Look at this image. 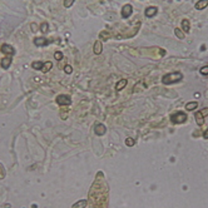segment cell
Here are the masks:
<instances>
[{
  "label": "cell",
  "mask_w": 208,
  "mask_h": 208,
  "mask_svg": "<svg viewBox=\"0 0 208 208\" xmlns=\"http://www.w3.org/2000/svg\"><path fill=\"white\" fill-rule=\"evenodd\" d=\"M30 28H31V30L34 31V33H35L36 30H38V25H36V24H34V23H31V24H30Z\"/></svg>",
  "instance_id": "28"
},
{
  "label": "cell",
  "mask_w": 208,
  "mask_h": 208,
  "mask_svg": "<svg viewBox=\"0 0 208 208\" xmlns=\"http://www.w3.org/2000/svg\"><path fill=\"white\" fill-rule=\"evenodd\" d=\"M99 38L101 39H104V40H108L110 38V33L109 31H107V30H104V31H102L101 34H99Z\"/></svg>",
  "instance_id": "19"
},
{
  "label": "cell",
  "mask_w": 208,
  "mask_h": 208,
  "mask_svg": "<svg viewBox=\"0 0 208 208\" xmlns=\"http://www.w3.org/2000/svg\"><path fill=\"white\" fill-rule=\"evenodd\" d=\"M198 107V103L197 102H189V103H187V105H186V109L187 110H193V109H195V108Z\"/></svg>",
  "instance_id": "16"
},
{
  "label": "cell",
  "mask_w": 208,
  "mask_h": 208,
  "mask_svg": "<svg viewBox=\"0 0 208 208\" xmlns=\"http://www.w3.org/2000/svg\"><path fill=\"white\" fill-rule=\"evenodd\" d=\"M52 68H53V63H52V61H45L44 65H43V68H41V72H43V73H48Z\"/></svg>",
  "instance_id": "15"
},
{
  "label": "cell",
  "mask_w": 208,
  "mask_h": 208,
  "mask_svg": "<svg viewBox=\"0 0 208 208\" xmlns=\"http://www.w3.org/2000/svg\"><path fill=\"white\" fill-rule=\"evenodd\" d=\"M74 4V0H65L64 1V6L65 8H70Z\"/></svg>",
  "instance_id": "26"
},
{
  "label": "cell",
  "mask_w": 208,
  "mask_h": 208,
  "mask_svg": "<svg viewBox=\"0 0 208 208\" xmlns=\"http://www.w3.org/2000/svg\"><path fill=\"white\" fill-rule=\"evenodd\" d=\"M64 72L66 74H72L73 73V68L70 65H65V68H64Z\"/></svg>",
  "instance_id": "27"
},
{
  "label": "cell",
  "mask_w": 208,
  "mask_h": 208,
  "mask_svg": "<svg viewBox=\"0 0 208 208\" xmlns=\"http://www.w3.org/2000/svg\"><path fill=\"white\" fill-rule=\"evenodd\" d=\"M126 85H127V79H120V80L117 83V85H115V90L120 91Z\"/></svg>",
  "instance_id": "12"
},
{
  "label": "cell",
  "mask_w": 208,
  "mask_h": 208,
  "mask_svg": "<svg viewBox=\"0 0 208 208\" xmlns=\"http://www.w3.org/2000/svg\"><path fill=\"white\" fill-rule=\"evenodd\" d=\"M170 119H172V122L174 124H181V123H184L187 120V115L183 113V112H178V113L173 114L172 117H170Z\"/></svg>",
  "instance_id": "2"
},
{
  "label": "cell",
  "mask_w": 208,
  "mask_h": 208,
  "mask_svg": "<svg viewBox=\"0 0 208 208\" xmlns=\"http://www.w3.org/2000/svg\"><path fill=\"white\" fill-rule=\"evenodd\" d=\"M85 207H87V201L85 199H80V201L75 202L72 206V208H85Z\"/></svg>",
  "instance_id": "13"
},
{
  "label": "cell",
  "mask_w": 208,
  "mask_h": 208,
  "mask_svg": "<svg viewBox=\"0 0 208 208\" xmlns=\"http://www.w3.org/2000/svg\"><path fill=\"white\" fill-rule=\"evenodd\" d=\"M10 64H11V57H5L4 59H1V61H0V65H1L3 69H9Z\"/></svg>",
  "instance_id": "8"
},
{
  "label": "cell",
  "mask_w": 208,
  "mask_h": 208,
  "mask_svg": "<svg viewBox=\"0 0 208 208\" xmlns=\"http://www.w3.org/2000/svg\"><path fill=\"white\" fill-rule=\"evenodd\" d=\"M49 27H48V23H41L40 24V30H41V33H44V34H45V33H48V30H49V29H48Z\"/></svg>",
  "instance_id": "21"
},
{
  "label": "cell",
  "mask_w": 208,
  "mask_h": 208,
  "mask_svg": "<svg viewBox=\"0 0 208 208\" xmlns=\"http://www.w3.org/2000/svg\"><path fill=\"white\" fill-rule=\"evenodd\" d=\"M4 177H5V168L3 163H0V179H4Z\"/></svg>",
  "instance_id": "22"
},
{
  "label": "cell",
  "mask_w": 208,
  "mask_h": 208,
  "mask_svg": "<svg viewBox=\"0 0 208 208\" xmlns=\"http://www.w3.org/2000/svg\"><path fill=\"white\" fill-rule=\"evenodd\" d=\"M50 43V40L45 39V38H35L34 39V44L36 47H45V45H48Z\"/></svg>",
  "instance_id": "7"
},
{
  "label": "cell",
  "mask_w": 208,
  "mask_h": 208,
  "mask_svg": "<svg viewBox=\"0 0 208 208\" xmlns=\"http://www.w3.org/2000/svg\"><path fill=\"white\" fill-rule=\"evenodd\" d=\"M203 137H205V139H208V129L205 132V134H203Z\"/></svg>",
  "instance_id": "30"
},
{
  "label": "cell",
  "mask_w": 208,
  "mask_h": 208,
  "mask_svg": "<svg viewBox=\"0 0 208 208\" xmlns=\"http://www.w3.org/2000/svg\"><path fill=\"white\" fill-rule=\"evenodd\" d=\"M194 118H195V122H197L198 126H203V123H205V118H203L201 112H197V113L194 114Z\"/></svg>",
  "instance_id": "10"
},
{
  "label": "cell",
  "mask_w": 208,
  "mask_h": 208,
  "mask_svg": "<svg viewBox=\"0 0 208 208\" xmlns=\"http://www.w3.org/2000/svg\"><path fill=\"white\" fill-rule=\"evenodd\" d=\"M54 57H55L57 60H61V59H63V53H61V52H55Z\"/></svg>",
  "instance_id": "24"
},
{
  "label": "cell",
  "mask_w": 208,
  "mask_h": 208,
  "mask_svg": "<svg viewBox=\"0 0 208 208\" xmlns=\"http://www.w3.org/2000/svg\"><path fill=\"white\" fill-rule=\"evenodd\" d=\"M93 50H94V54H101L102 53L103 47H102V43L99 40L94 43V49H93Z\"/></svg>",
  "instance_id": "14"
},
{
  "label": "cell",
  "mask_w": 208,
  "mask_h": 208,
  "mask_svg": "<svg viewBox=\"0 0 208 208\" xmlns=\"http://www.w3.org/2000/svg\"><path fill=\"white\" fill-rule=\"evenodd\" d=\"M182 79H183V74L181 72H176V73H169L167 75H164L162 82H163V84L169 85V84H173V83L181 82Z\"/></svg>",
  "instance_id": "1"
},
{
  "label": "cell",
  "mask_w": 208,
  "mask_h": 208,
  "mask_svg": "<svg viewBox=\"0 0 208 208\" xmlns=\"http://www.w3.org/2000/svg\"><path fill=\"white\" fill-rule=\"evenodd\" d=\"M0 50H1V53L6 54V57H13L15 54V49L9 44H3L0 47Z\"/></svg>",
  "instance_id": "4"
},
{
  "label": "cell",
  "mask_w": 208,
  "mask_h": 208,
  "mask_svg": "<svg viewBox=\"0 0 208 208\" xmlns=\"http://www.w3.org/2000/svg\"><path fill=\"white\" fill-rule=\"evenodd\" d=\"M201 113H202V115H208V108H205V110H202Z\"/></svg>",
  "instance_id": "29"
},
{
  "label": "cell",
  "mask_w": 208,
  "mask_h": 208,
  "mask_svg": "<svg viewBox=\"0 0 208 208\" xmlns=\"http://www.w3.org/2000/svg\"><path fill=\"white\" fill-rule=\"evenodd\" d=\"M207 5H208V1H207V0H199V1L195 3V9L202 10V9H205Z\"/></svg>",
  "instance_id": "11"
},
{
  "label": "cell",
  "mask_w": 208,
  "mask_h": 208,
  "mask_svg": "<svg viewBox=\"0 0 208 208\" xmlns=\"http://www.w3.org/2000/svg\"><path fill=\"white\" fill-rule=\"evenodd\" d=\"M182 29H183V31H186V33L189 31V22L187 19L182 20Z\"/></svg>",
  "instance_id": "18"
},
{
  "label": "cell",
  "mask_w": 208,
  "mask_h": 208,
  "mask_svg": "<svg viewBox=\"0 0 208 208\" xmlns=\"http://www.w3.org/2000/svg\"><path fill=\"white\" fill-rule=\"evenodd\" d=\"M43 65H44L43 61H33V64H31L33 69H35V70H41Z\"/></svg>",
  "instance_id": "17"
},
{
  "label": "cell",
  "mask_w": 208,
  "mask_h": 208,
  "mask_svg": "<svg viewBox=\"0 0 208 208\" xmlns=\"http://www.w3.org/2000/svg\"><path fill=\"white\" fill-rule=\"evenodd\" d=\"M132 13H133V8H132V5L127 4V5H124V6H123V9H122V16H123L124 19L129 18V16L132 15Z\"/></svg>",
  "instance_id": "5"
},
{
  "label": "cell",
  "mask_w": 208,
  "mask_h": 208,
  "mask_svg": "<svg viewBox=\"0 0 208 208\" xmlns=\"http://www.w3.org/2000/svg\"><path fill=\"white\" fill-rule=\"evenodd\" d=\"M126 144L128 147H132V145H134V139L133 138H127L126 139Z\"/></svg>",
  "instance_id": "25"
},
{
  "label": "cell",
  "mask_w": 208,
  "mask_h": 208,
  "mask_svg": "<svg viewBox=\"0 0 208 208\" xmlns=\"http://www.w3.org/2000/svg\"><path fill=\"white\" fill-rule=\"evenodd\" d=\"M174 34H176L177 35V38L178 39H184V33H183L182 30H181V29H174Z\"/></svg>",
  "instance_id": "20"
},
{
  "label": "cell",
  "mask_w": 208,
  "mask_h": 208,
  "mask_svg": "<svg viewBox=\"0 0 208 208\" xmlns=\"http://www.w3.org/2000/svg\"><path fill=\"white\" fill-rule=\"evenodd\" d=\"M144 14H145V16H147V18H152V16H154V15L157 14V8H156V6H149V8H147Z\"/></svg>",
  "instance_id": "9"
},
{
  "label": "cell",
  "mask_w": 208,
  "mask_h": 208,
  "mask_svg": "<svg viewBox=\"0 0 208 208\" xmlns=\"http://www.w3.org/2000/svg\"><path fill=\"white\" fill-rule=\"evenodd\" d=\"M55 101L59 105H70V104H72V99H70V97L69 95H65V94L58 95Z\"/></svg>",
  "instance_id": "3"
},
{
  "label": "cell",
  "mask_w": 208,
  "mask_h": 208,
  "mask_svg": "<svg viewBox=\"0 0 208 208\" xmlns=\"http://www.w3.org/2000/svg\"><path fill=\"white\" fill-rule=\"evenodd\" d=\"M105 132H107V128L104 124H95V127H94V133L97 135H103V134H105Z\"/></svg>",
  "instance_id": "6"
},
{
  "label": "cell",
  "mask_w": 208,
  "mask_h": 208,
  "mask_svg": "<svg viewBox=\"0 0 208 208\" xmlns=\"http://www.w3.org/2000/svg\"><path fill=\"white\" fill-rule=\"evenodd\" d=\"M199 73L203 74V75H208V65L206 66H202L201 69H199Z\"/></svg>",
  "instance_id": "23"
}]
</instances>
